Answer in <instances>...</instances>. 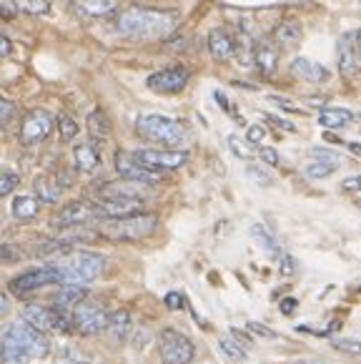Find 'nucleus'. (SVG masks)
I'll use <instances>...</instances> for the list:
<instances>
[{"label": "nucleus", "instance_id": "ddd939ff", "mask_svg": "<svg viewBox=\"0 0 361 364\" xmlns=\"http://www.w3.org/2000/svg\"><path fill=\"white\" fill-rule=\"evenodd\" d=\"M188 78H191V73H188L183 65H168V68H161V70H156V73H151L149 78H146V86L156 93L171 96V93L183 91V88L188 86Z\"/></svg>", "mask_w": 361, "mask_h": 364}, {"label": "nucleus", "instance_id": "7ed1b4c3", "mask_svg": "<svg viewBox=\"0 0 361 364\" xmlns=\"http://www.w3.org/2000/svg\"><path fill=\"white\" fill-rule=\"evenodd\" d=\"M156 229H158V216L146 214V211L121 216V219H106L96 226L98 236L111 241H141L153 234Z\"/></svg>", "mask_w": 361, "mask_h": 364}, {"label": "nucleus", "instance_id": "49530a36", "mask_svg": "<svg viewBox=\"0 0 361 364\" xmlns=\"http://www.w3.org/2000/svg\"><path fill=\"white\" fill-rule=\"evenodd\" d=\"M266 121H269L271 126H276V129H281V131H296V126L293 124H289V121H284V118H276V116H266Z\"/></svg>", "mask_w": 361, "mask_h": 364}, {"label": "nucleus", "instance_id": "09e8293b", "mask_svg": "<svg viewBox=\"0 0 361 364\" xmlns=\"http://www.w3.org/2000/svg\"><path fill=\"white\" fill-rule=\"evenodd\" d=\"M341 188H344V191H349V193L361 191V176H351V178H346V181L341 183Z\"/></svg>", "mask_w": 361, "mask_h": 364}, {"label": "nucleus", "instance_id": "f257e3e1", "mask_svg": "<svg viewBox=\"0 0 361 364\" xmlns=\"http://www.w3.org/2000/svg\"><path fill=\"white\" fill-rule=\"evenodd\" d=\"M116 28L126 38L139 41H163L178 28V16L173 11H158L146 6H128L118 11Z\"/></svg>", "mask_w": 361, "mask_h": 364}, {"label": "nucleus", "instance_id": "0eeeda50", "mask_svg": "<svg viewBox=\"0 0 361 364\" xmlns=\"http://www.w3.org/2000/svg\"><path fill=\"white\" fill-rule=\"evenodd\" d=\"M23 321H28L31 327H36L43 334H65L70 332V314L60 311L55 306H41V304H28L23 309Z\"/></svg>", "mask_w": 361, "mask_h": 364}, {"label": "nucleus", "instance_id": "4468645a", "mask_svg": "<svg viewBox=\"0 0 361 364\" xmlns=\"http://www.w3.org/2000/svg\"><path fill=\"white\" fill-rule=\"evenodd\" d=\"M98 209L90 201H70V204H65L63 209L55 214L53 219V226L55 229H70V226H85L90 224V221L98 219Z\"/></svg>", "mask_w": 361, "mask_h": 364}, {"label": "nucleus", "instance_id": "bb28decb", "mask_svg": "<svg viewBox=\"0 0 361 364\" xmlns=\"http://www.w3.org/2000/svg\"><path fill=\"white\" fill-rule=\"evenodd\" d=\"M88 134L93 136V141H106L111 136V118L106 116V111L96 108L88 116Z\"/></svg>", "mask_w": 361, "mask_h": 364}, {"label": "nucleus", "instance_id": "ea45409f", "mask_svg": "<svg viewBox=\"0 0 361 364\" xmlns=\"http://www.w3.org/2000/svg\"><path fill=\"white\" fill-rule=\"evenodd\" d=\"M336 349H341V352H346V354H361V342L341 339V342H336Z\"/></svg>", "mask_w": 361, "mask_h": 364}, {"label": "nucleus", "instance_id": "dca6fc26", "mask_svg": "<svg viewBox=\"0 0 361 364\" xmlns=\"http://www.w3.org/2000/svg\"><path fill=\"white\" fill-rule=\"evenodd\" d=\"M339 70L346 78H354L361 73V48L356 33H344L339 38Z\"/></svg>", "mask_w": 361, "mask_h": 364}, {"label": "nucleus", "instance_id": "393cba45", "mask_svg": "<svg viewBox=\"0 0 361 364\" xmlns=\"http://www.w3.org/2000/svg\"><path fill=\"white\" fill-rule=\"evenodd\" d=\"M33 186H36V196L41 198V201H45V204H55L60 198V193H63V186H60L53 176H48V173L38 176Z\"/></svg>", "mask_w": 361, "mask_h": 364}, {"label": "nucleus", "instance_id": "473e14b6", "mask_svg": "<svg viewBox=\"0 0 361 364\" xmlns=\"http://www.w3.org/2000/svg\"><path fill=\"white\" fill-rule=\"evenodd\" d=\"M229 149L234 151V156H239V159H244V161H251L256 156V151L251 149V144L241 139V136H229Z\"/></svg>", "mask_w": 361, "mask_h": 364}, {"label": "nucleus", "instance_id": "9d476101", "mask_svg": "<svg viewBox=\"0 0 361 364\" xmlns=\"http://www.w3.org/2000/svg\"><path fill=\"white\" fill-rule=\"evenodd\" d=\"M96 198L98 201H131V204H144L146 198H151V186L149 183L118 178V181L101 183L96 191Z\"/></svg>", "mask_w": 361, "mask_h": 364}, {"label": "nucleus", "instance_id": "4be33fe9", "mask_svg": "<svg viewBox=\"0 0 361 364\" xmlns=\"http://www.w3.org/2000/svg\"><path fill=\"white\" fill-rule=\"evenodd\" d=\"M291 73L301 80H308V83H324V80H329V70L311 58H296L291 63Z\"/></svg>", "mask_w": 361, "mask_h": 364}, {"label": "nucleus", "instance_id": "864d4df0", "mask_svg": "<svg viewBox=\"0 0 361 364\" xmlns=\"http://www.w3.org/2000/svg\"><path fill=\"white\" fill-rule=\"evenodd\" d=\"M296 364H321V362H313V359H303V362H296Z\"/></svg>", "mask_w": 361, "mask_h": 364}, {"label": "nucleus", "instance_id": "c03bdc74", "mask_svg": "<svg viewBox=\"0 0 361 364\" xmlns=\"http://www.w3.org/2000/svg\"><path fill=\"white\" fill-rule=\"evenodd\" d=\"M311 159L336 161V164H339V154H336V151H329V149H313V151H311Z\"/></svg>", "mask_w": 361, "mask_h": 364}, {"label": "nucleus", "instance_id": "5701e85b", "mask_svg": "<svg viewBox=\"0 0 361 364\" xmlns=\"http://www.w3.org/2000/svg\"><path fill=\"white\" fill-rule=\"evenodd\" d=\"M73 159H75V168L83 173L96 171L98 164H101V156H98V149L93 144H78L73 149Z\"/></svg>", "mask_w": 361, "mask_h": 364}, {"label": "nucleus", "instance_id": "58836bf2", "mask_svg": "<svg viewBox=\"0 0 361 364\" xmlns=\"http://www.w3.org/2000/svg\"><path fill=\"white\" fill-rule=\"evenodd\" d=\"M249 176L254 178V181L264 183V186H271V183H274V178H271V173H266L264 168H259V166H249Z\"/></svg>", "mask_w": 361, "mask_h": 364}, {"label": "nucleus", "instance_id": "20e7f679", "mask_svg": "<svg viewBox=\"0 0 361 364\" xmlns=\"http://www.w3.org/2000/svg\"><path fill=\"white\" fill-rule=\"evenodd\" d=\"M136 134L144 141L151 144L166 146V149H176L186 141V126L176 121L171 116H161V113H144L136 118Z\"/></svg>", "mask_w": 361, "mask_h": 364}, {"label": "nucleus", "instance_id": "79ce46f5", "mask_svg": "<svg viewBox=\"0 0 361 364\" xmlns=\"http://www.w3.org/2000/svg\"><path fill=\"white\" fill-rule=\"evenodd\" d=\"M18 11L16 6H13V0H0V18L3 21H11V18H16Z\"/></svg>", "mask_w": 361, "mask_h": 364}, {"label": "nucleus", "instance_id": "72a5a7b5", "mask_svg": "<svg viewBox=\"0 0 361 364\" xmlns=\"http://www.w3.org/2000/svg\"><path fill=\"white\" fill-rule=\"evenodd\" d=\"M58 131L65 141H73L78 136V124H75V118L68 116V113H60L58 116Z\"/></svg>", "mask_w": 361, "mask_h": 364}, {"label": "nucleus", "instance_id": "603ef678", "mask_svg": "<svg viewBox=\"0 0 361 364\" xmlns=\"http://www.w3.org/2000/svg\"><path fill=\"white\" fill-rule=\"evenodd\" d=\"M6 311H8V296L0 291V314H6Z\"/></svg>", "mask_w": 361, "mask_h": 364}, {"label": "nucleus", "instance_id": "6e6d98bb", "mask_svg": "<svg viewBox=\"0 0 361 364\" xmlns=\"http://www.w3.org/2000/svg\"><path fill=\"white\" fill-rule=\"evenodd\" d=\"M359 209H361V201H359Z\"/></svg>", "mask_w": 361, "mask_h": 364}, {"label": "nucleus", "instance_id": "39448f33", "mask_svg": "<svg viewBox=\"0 0 361 364\" xmlns=\"http://www.w3.org/2000/svg\"><path fill=\"white\" fill-rule=\"evenodd\" d=\"M53 267L63 274V282H75V284H88L96 282L103 272H106V257L96 252H65L60 254L58 262H53Z\"/></svg>", "mask_w": 361, "mask_h": 364}, {"label": "nucleus", "instance_id": "4c0bfd02", "mask_svg": "<svg viewBox=\"0 0 361 364\" xmlns=\"http://www.w3.org/2000/svg\"><path fill=\"white\" fill-rule=\"evenodd\" d=\"M58 364H88V357H80L75 347H65L58 357Z\"/></svg>", "mask_w": 361, "mask_h": 364}, {"label": "nucleus", "instance_id": "c85d7f7f", "mask_svg": "<svg viewBox=\"0 0 361 364\" xmlns=\"http://www.w3.org/2000/svg\"><path fill=\"white\" fill-rule=\"evenodd\" d=\"M251 234H254V239L259 241L261 247H264V252L266 254H271V257H276V259H281L284 257V252H281V247L276 244V239L269 234V231L264 229V226H259L256 224L254 229H251Z\"/></svg>", "mask_w": 361, "mask_h": 364}, {"label": "nucleus", "instance_id": "e433bc0d", "mask_svg": "<svg viewBox=\"0 0 361 364\" xmlns=\"http://www.w3.org/2000/svg\"><path fill=\"white\" fill-rule=\"evenodd\" d=\"M23 254L21 249L16 247V244H0V264H13L18 262Z\"/></svg>", "mask_w": 361, "mask_h": 364}, {"label": "nucleus", "instance_id": "de8ad7c7", "mask_svg": "<svg viewBox=\"0 0 361 364\" xmlns=\"http://www.w3.org/2000/svg\"><path fill=\"white\" fill-rule=\"evenodd\" d=\"M249 329H251V332H254V334H259V337H269V339L276 337V332H271L269 327H264V324H256V321H251Z\"/></svg>", "mask_w": 361, "mask_h": 364}, {"label": "nucleus", "instance_id": "3c124183", "mask_svg": "<svg viewBox=\"0 0 361 364\" xmlns=\"http://www.w3.org/2000/svg\"><path fill=\"white\" fill-rule=\"evenodd\" d=\"M293 306H296V299H284L281 301V311H284V314H291Z\"/></svg>", "mask_w": 361, "mask_h": 364}, {"label": "nucleus", "instance_id": "1a4fd4ad", "mask_svg": "<svg viewBox=\"0 0 361 364\" xmlns=\"http://www.w3.org/2000/svg\"><path fill=\"white\" fill-rule=\"evenodd\" d=\"M133 159L139 161L141 166H146L153 173L176 171L188 161V151H173V149H141L133 151Z\"/></svg>", "mask_w": 361, "mask_h": 364}, {"label": "nucleus", "instance_id": "2eb2a0df", "mask_svg": "<svg viewBox=\"0 0 361 364\" xmlns=\"http://www.w3.org/2000/svg\"><path fill=\"white\" fill-rule=\"evenodd\" d=\"M116 171H118V176L126 178V181L149 183V186L161 181V173H153L146 166H141L139 161L133 159V154H126V151H118L116 154Z\"/></svg>", "mask_w": 361, "mask_h": 364}, {"label": "nucleus", "instance_id": "a211bd4d", "mask_svg": "<svg viewBox=\"0 0 361 364\" xmlns=\"http://www.w3.org/2000/svg\"><path fill=\"white\" fill-rule=\"evenodd\" d=\"M73 13L78 18H88V21H96V18H108L113 13H118V0H70Z\"/></svg>", "mask_w": 361, "mask_h": 364}, {"label": "nucleus", "instance_id": "423d86ee", "mask_svg": "<svg viewBox=\"0 0 361 364\" xmlns=\"http://www.w3.org/2000/svg\"><path fill=\"white\" fill-rule=\"evenodd\" d=\"M108 314H111V311L106 309L103 301L85 296L80 304H75L73 309H70V327L78 334H83V337H96V334L106 332Z\"/></svg>", "mask_w": 361, "mask_h": 364}, {"label": "nucleus", "instance_id": "a19ab883", "mask_svg": "<svg viewBox=\"0 0 361 364\" xmlns=\"http://www.w3.org/2000/svg\"><path fill=\"white\" fill-rule=\"evenodd\" d=\"M264 136H266L264 126H249V131H246V141H249V144H261Z\"/></svg>", "mask_w": 361, "mask_h": 364}, {"label": "nucleus", "instance_id": "b1692460", "mask_svg": "<svg viewBox=\"0 0 361 364\" xmlns=\"http://www.w3.org/2000/svg\"><path fill=\"white\" fill-rule=\"evenodd\" d=\"M298 41H301V26H298L296 21L279 23L276 31H274V43H276L279 48H293Z\"/></svg>", "mask_w": 361, "mask_h": 364}, {"label": "nucleus", "instance_id": "6e6552de", "mask_svg": "<svg viewBox=\"0 0 361 364\" xmlns=\"http://www.w3.org/2000/svg\"><path fill=\"white\" fill-rule=\"evenodd\" d=\"M158 354L166 364H191L196 357V347L183 332L168 327L158 334Z\"/></svg>", "mask_w": 361, "mask_h": 364}, {"label": "nucleus", "instance_id": "c756f323", "mask_svg": "<svg viewBox=\"0 0 361 364\" xmlns=\"http://www.w3.org/2000/svg\"><path fill=\"white\" fill-rule=\"evenodd\" d=\"M16 11L26 13V16H45L50 13V0H13Z\"/></svg>", "mask_w": 361, "mask_h": 364}, {"label": "nucleus", "instance_id": "412c9836", "mask_svg": "<svg viewBox=\"0 0 361 364\" xmlns=\"http://www.w3.org/2000/svg\"><path fill=\"white\" fill-rule=\"evenodd\" d=\"M106 334L113 344H126L128 334H131V314L126 309H118L108 314Z\"/></svg>", "mask_w": 361, "mask_h": 364}, {"label": "nucleus", "instance_id": "7c9ffc66", "mask_svg": "<svg viewBox=\"0 0 361 364\" xmlns=\"http://www.w3.org/2000/svg\"><path fill=\"white\" fill-rule=\"evenodd\" d=\"M336 161H324V159H311V164L306 166L308 178H329L336 171Z\"/></svg>", "mask_w": 361, "mask_h": 364}, {"label": "nucleus", "instance_id": "f03ea898", "mask_svg": "<svg viewBox=\"0 0 361 364\" xmlns=\"http://www.w3.org/2000/svg\"><path fill=\"white\" fill-rule=\"evenodd\" d=\"M50 354L48 334L38 332L28 321H13L0 337V362L6 364H28Z\"/></svg>", "mask_w": 361, "mask_h": 364}, {"label": "nucleus", "instance_id": "5fc2aeb1", "mask_svg": "<svg viewBox=\"0 0 361 364\" xmlns=\"http://www.w3.org/2000/svg\"><path fill=\"white\" fill-rule=\"evenodd\" d=\"M356 41H359V48H361V33H356Z\"/></svg>", "mask_w": 361, "mask_h": 364}, {"label": "nucleus", "instance_id": "f8f14e48", "mask_svg": "<svg viewBox=\"0 0 361 364\" xmlns=\"http://www.w3.org/2000/svg\"><path fill=\"white\" fill-rule=\"evenodd\" d=\"M55 129V121L45 108H36V111L26 113L21 126V144L23 146H36L45 141Z\"/></svg>", "mask_w": 361, "mask_h": 364}, {"label": "nucleus", "instance_id": "f3484780", "mask_svg": "<svg viewBox=\"0 0 361 364\" xmlns=\"http://www.w3.org/2000/svg\"><path fill=\"white\" fill-rule=\"evenodd\" d=\"M254 63L264 78H274V73H276V68H279V46L274 43L271 38H264V41L256 43Z\"/></svg>", "mask_w": 361, "mask_h": 364}, {"label": "nucleus", "instance_id": "37998d69", "mask_svg": "<svg viewBox=\"0 0 361 364\" xmlns=\"http://www.w3.org/2000/svg\"><path fill=\"white\" fill-rule=\"evenodd\" d=\"M259 156H261V161H266V164H271V166H276L279 164V154L274 149H269V146H261Z\"/></svg>", "mask_w": 361, "mask_h": 364}, {"label": "nucleus", "instance_id": "a18cd8bd", "mask_svg": "<svg viewBox=\"0 0 361 364\" xmlns=\"http://www.w3.org/2000/svg\"><path fill=\"white\" fill-rule=\"evenodd\" d=\"M166 306H168V309H173V311H178L180 306H183V296L178 294V291H171V294H166Z\"/></svg>", "mask_w": 361, "mask_h": 364}, {"label": "nucleus", "instance_id": "c9c22d12", "mask_svg": "<svg viewBox=\"0 0 361 364\" xmlns=\"http://www.w3.org/2000/svg\"><path fill=\"white\" fill-rule=\"evenodd\" d=\"M18 108L13 101H8V98H0V126H8L16 118Z\"/></svg>", "mask_w": 361, "mask_h": 364}, {"label": "nucleus", "instance_id": "cd10ccee", "mask_svg": "<svg viewBox=\"0 0 361 364\" xmlns=\"http://www.w3.org/2000/svg\"><path fill=\"white\" fill-rule=\"evenodd\" d=\"M41 211V201L36 196H16L13 198V216L18 221H31Z\"/></svg>", "mask_w": 361, "mask_h": 364}, {"label": "nucleus", "instance_id": "f704fd0d", "mask_svg": "<svg viewBox=\"0 0 361 364\" xmlns=\"http://www.w3.org/2000/svg\"><path fill=\"white\" fill-rule=\"evenodd\" d=\"M18 183H21V178H18V173H0V198L11 196L13 191L18 188Z\"/></svg>", "mask_w": 361, "mask_h": 364}, {"label": "nucleus", "instance_id": "9b49d317", "mask_svg": "<svg viewBox=\"0 0 361 364\" xmlns=\"http://www.w3.org/2000/svg\"><path fill=\"white\" fill-rule=\"evenodd\" d=\"M50 284H63V274H60L53 264L41 267V269H31V272L11 279L8 289H11L16 296H26V294H31V291H38V289H43V287H50Z\"/></svg>", "mask_w": 361, "mask_h": 364}, {"label": "nucleus", "instance_id": "8fccbe9b", "mask_svg": "<svg viewBox=\"0 0 361 364\" xmlns=\"http://www.w3.org/2000/svg\"><path fill=\"white\" fill-rule=\"evenodd\" d=\"M13 53V43L6 36H0V58H8Z\"/></svg>", "mask_w": 361, "mask_h": 364}, {"label": "nucleus", "instance_id": "aec40b11", "mask_svg": "<svg viewBox=\"0 0 361 364\" xmlns=\"http://www.w3.org/2000/svg\"><path fill=\"white\" fill-rule=\"evenodd\" d=\"M208 50H211V55L216 60H229L236 50L234 36H231L226 28H216V31H211V36H208Z\"/></svg>", "mask_w": 361, "mask_h": 364}, {"label": "nucleus", "instance_id": "6ab92c4d", "mask_svg": "<svg viewBox=\"0 0 361 364\" xmlns=\"http://www.w3.org/2000/svg\"><path fill=\"white\" fill-rule=\"evenodd\" d=\"M88 296V289H85V284H75V282H63V287H60L58 291H55L53 296V306L60 311H68L73 309L75 304H80V301Z\"/></svg>", "mask_w": 361, "mask_h": 364}, {"label": "nucleus", "instance_id": "2f4dec72", "mask_svg": "<svg viewBox=\"0 0 361 364\" xmlns=\"http://www.w3.org/2000/svg\"><path fill=\"white\" fill-rule=\"evenodd\" d=\"M221 352L231 359V362H241L246 357V349L241 342H236V337H223L221 339Z\"/></svg>", "mask_w": 361, "mask_h": 364}, {"label": "nucleus", "instance_id": "a878e982", "mask_svg": "<svg viewBox=\"0 0 361 364\" xmlns=\"http://www.w3.org/2000/svg\"><path fill=\"white\" fill-rule=\"evenodd\" d=\"M351 121H354V113L346 108H324L319 113V124L324 129H346Z\"/></svg>", "mask_w": 361, "mask_h": 364}]
</instances>
